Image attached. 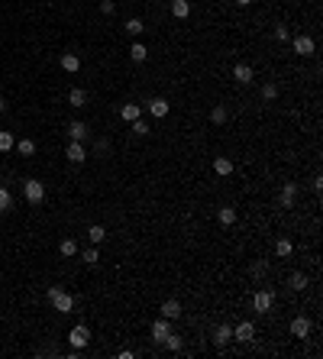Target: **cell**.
<instances>
[{
    "instance_id": "cell-1",
    "label": "cell",
    "mask_w": 323,
    "mask_h": 359,
    "mask_svg": "<svg viewBox=\"0 0 323 359\" xmlns=\"http://www.w3.org/2000/svg\"><path fill=\"white\" fill-rule=\"evenodd\" d=\"M49 301L55 304V310H58V314H71V310H74V298H71L68 292H61L58 285L49 288Z\"/></svg>"
},
{
    "instance_id": "cell-2",
    "label": "cell",
    "mask_w": 323,
    "mask_h": 359,
    "mask_svg": "<svg viewBox=\"0 0 323 359\" xmlns=\"http://www.w3.org/2000/svg\"><path fill=\"white\" fill-rule=\"evenodd\" d=\"M272 304H275V294L269 292V288H265V292H256V294H252V310H259V314H269Z\"/></svg>"
},
{
    "instance_id": "cell-3",
    "label": "cell",
    "mask_w": 323,
    "mask_h": 359,
    "mask_svg": "<svg viewBox=\"0 0 323 359\" xmlns=\"http://www.w3.org/2000/svg\"><path fill=\"white\" fill-rule=\"evenodd\" d=\"M68 343H71V350H84L87 343H91V330L81 324V327H74L71 334H68Z\"/></svg>"
},
{
    "instance_id": "cell-4",
    "label": "cell",
    "mask_w": 323,
    "mask_h": 359,
    "mask_svg": "<svg viewBox=\"0 0 323 359\" xmlns=\"http://www.w3.org/2000/svg\"><path fill=\"white\" fill-rule=\"evenodd\" d=\"M26 201H29V204H42L45 201V184L42 182H26Z\"/></svg>"
},
{
    "instance_id": "cell-5",
    "label": "cell",
    "mask_w": 323,
    "mask_h": 359,
    "mask_svg": "<svg viewBox=\"0 0 323 359\" xmlns=\"http://www.w3.org/2000/svg\"><path fill=\"white\" fill-rule=\"evenodd\" d=\"M291 46H294V52L304 55V58H311V55L317 52V46H314V39H311V36H294V39H291Z\"/></svg>"
},
{
    "instance_id": "cell-6",
    "label": "cell",
    "mask_w": 323,
    "mask_h": 359,
    "mask_svg": "<svg viewBox=\"0 0 323 359\" xmlns=\"http://www.w3.org/2000/svg\"><path fill=\"white\" fill-rule=\"evenodd\" d=\"M252 336H256V327H252V320H243L239 327H233V340H239V343H252Z\"/></svg>"
},
{
    "instance_id": "cell-7",
    "label": "cell",
    "mask_w": 323,
    "mask_h": 359,
    "mask_svg": "<svg viewBox=\"0 0 323 359\" xmlns=\"http://www.w3.org/2000/svg\"><path fill=\"white\" fill-rule=\"evenodd\" d=\"M230 340H233V327H230V324H220V327L214 330V346H217V350H223Z\"/></svg>"
},
{
    "instance_id": "cell-8",
    "label": "cell",
    "mask_w": 323,
    "mask_h": 359,
    "mask_svg": "<svg viewBox=\"0 0 323 359\" xmlns=\"http://www.w3.org/2000/svg\"><path fill=\"white\" fill-rule=\"evenodd\" d=\"M168 100H165V98H152V100H149V114H152L155 116V120H165V116H168Z\"/></svg>"
},
{
    "instance_id": "cell-9",
    "label": "cell",
    "mask_w": 323,
    "mask_h": 359,
    "mask_svg": "<svg viewBox=\"0 0 323 359\" xmlns=\"http://www.w3.org/2000/svg\"><path fill=\"white\" fill-rule=\"evenodd\" d=\"M291 336H298V340L311 336V320H307V317H294L291 320Z\"/></svg>"
},
{
    "instance_id": "cell-10",
    "label": "cell",
    "mask_w": 323,
    "mask_h": 359,
    "mask_svg": "<svg viewBox=\"0 0 323 359\" xmlns=\"http://www.w3.org/2000/svg\"><path fill=\"white\" fill-rule=\"evenodd\" d=\"M65 156H68V162H74V165H81V162L87 158L84 146H81V142H71V140H68V149H65Z\"/></svg>"
},
{
    "instance_id": "cell-11",
    "label": "cell",
    "mask_w": 323,
    "mask_h": 359,
    "mask_svg": "<svg viewBox=\"0 0 323 359\" xmlns=\"http://www.w3.org/2000/svg\"><path fill=\"white\" fill-rule=\"evenodd\" d=\"M233 78H236L239 84H252V78H256V74H252V65H246V62H239V65L233 68Z\"/></svg>"
},
{
    "instance_id": "cell-12",
    "label": "cell",
    "mask_w": 323,
    "mask_h": 359,
    "mask_svg": "<svg viewBox=\"0 0 323 359\" xmlns=\"http://www.w3.org/2000/svg\"><path fill=\"white\" fill-rule=\"evenodd\" d=\"M168 334H171V324L165 320V317H162V320H155V324H152V340L159 343V346L165 343V336H168Z\"/></svg>"
},
{
    "instance_id": "cell-13",
    "label": "cell",
    "mask_w": 323,
    "mask_h": 359,
    "mask_svg": "<svg viewBox=\"0 0 323 359\" xmlns=\"http://www.w3.org/2000/svg\"><path fill=\"white\" fill-rule=\"evenodd\" d=\"M294 194H298V184L288 182L285 188H281V198H278V207H294Z\"/></svg>"
},
{
    "instance_id": "cell-14",
    "label": "cell",
    "mask_w": 323,
    "mask_h": 359,
    "mask_svg": "<svg viewBox=\"0 0 323 359\" xmlns=\"http://www.w3.org/2000/svg\"><path fill=\"white\" fill-rule=\"evenodd\" d=\"M61 68H65L68 74H78L81 72V58L74 52H65V55H61Z\"/></svg>"
},
{
    "instance_id": "cell-15",
    "label": "cell",
    "mask_w": 323,
    "mask_h": 359,
    "mask_svg": "<svg viewBox=\"0 0 323 359\" xmlns=\"http://www.w3.org/2000/svg\"><path fill=\"white\" fill-rule=\"evenodd\" d=\"M120 116H123L126 123H133V120H139V116H142V107H139V104H123V107H120Z\"/></svg>"
},
{
    "instance_id": "cell-16",
    "label": "cell",
    "mask_w": 323,
    "mask_h": 359,
    "mask_svg": "<svg viewBox=\"0 0 323 359\" xmlns=\"http://www.w3.org/2000/svg\"><path fill=\"white\" fill-rule=\"evenodd\" d=\"M162 317H165V320H178V317H181V304H178L175 298L165 301V304H162Z\"/></svg>"
},
{
    "instance_id": "cell-17",
    "label": "cell",
    "mask_w": 323,
    "mask_h": 359,
    "mask_svg": "<svg viewBox=\"0 0 323 359\" xmlns=\"http://www.w3.org/2000/svg\"><path fill=\"white\" fill-rule=\"evenodd\" d=\"M188 13H191L188 0H171V16L175 20H188Z\"/></svg>"
},
{
    "instance_id": "cell-18",
    "label": "cell",
    "mask_w": 323,
    "mask_h": 359,
    "mask_svg": "<svg viewBox=\"0 0 323 359\" xmlns=\"http://www.w3.org/2000/svg\"><path fill=\"white\" fill-rule=\"evenodd\" d=\"M84 136H87V126H84L81 120H74L71 126H68V140H71V142H81Z\"/></svg>"
},
{
    "instance_id": "cell-19",
    "label": "cell",
    "mask_w": 323,
    "mask_h": 359,
    "mask_svg": "<svg viewBox=\"0 0 323 359\" xmlns=\"http://www.w3.org/2000/svg\"><path fill=\"white\" fill-rule=\"evenodd\" d=\"M214 172H217L220 178H230V175H233V162H230V158H223V156H220L217 162H214Z\"/></svg>"
},
{
    "instance_id": "cell-20",
    "label": "cell",
    "mask_w": 323,
    "mask_h": 359,
    "mask_svg": "<svg viewBox=\"0 0 323 359\" xmlns=\"http://www.w3.org/2000/svg\"><path fill=\"white\" fill-rule=\"evenodd\" d=\"M217 220H220L223 226H233V224H236V210H233V207H220V210H217Z\"/></svg>"
},
{
    "instance_id": "cell-21",
    "label": "cell",
    "mask_w": 323,
    "mask_h": 359,
    "mask_svg": "<svg viewBox=\"0 0 323 359\" xmlns=\"http://www.w3.org/2000/svg\"><path fill=\"white\" fill-rule=\"evenodd\" d=\"M68 104H71V107H84V104H87V94L81 91V88H71V91H68Z\"/></svg>"
},
{
    "instance_id": "cell-22",
    "label": "cell",
    "mask_w": 323,
    "mask_h": 359,
    "mask_svg": "<svg viewBox=\"0 0 323 359\" xmlns=\"http://www.w3.org/2000/svg\"><path fill=\"white\" fill-rule=\"evenodd\" d=\"M129 58H133V62H146L149 58V49L142 42H133V46H129Z\"/></svg>"
},
{
    "instance_id": "cell-23",
    "label": "cell",
    "mask_w": 323,
    "mask_h": 359,
    "mask_svg": "<svg viewBox=\"0 0 323 359\" xmlns=\"http://www.w3.org/2000/svg\"><path fill=\"white\" fill-rule=\"evenodd\" d=\"M16 146V140H13L10 130H0V152H10V149Z\"/></svg>"
},
{
    "instance_id": "cell-24",
    "label": "cell",
    "mask_w": 323,
    "mask_h": 359,
    "mask_svg": "<svg viewBox=\"0 0 323 359\" xmlns=\"http://www.w3.org/2000/svg\"><path fill=\"white\" fill-rule=\"evenodd\" d=\"M126 32L129 36H142V32H146V23H142V20H126Z\"/></svg>"
},
{
    "instance_id": "cell-25",
    "label": "cell",
    "mask_w": 323,
    "mask_h": 359,
    "mask_svg": "<svg viewBox=\"0 0 323 359\" xmlns=\"http://www.w3.org/2000/svg\"><path fill=\"white\" fill-rule=\"evenodd\" d=\"M87 236H91V243H94V246H100V243L107 240V230H104V226H97V224H94L91 230H87Z\"/></svg>"
},
{
    "instance_id": "cell-26",
    "label": "cell",
    "mask_w": 323,
    "mask_h": 359,
    "mask_svg": "<svg viewBox=\"0 0 323 359\" xmlns=\"http://www.w3.org/2000/svg\"><path fill=\"white\" fill-rule=\"evenodd\" d=\"M288 285H291L294 292H304V288H307V275L304 272H294L291 278H288Z\"/></svg>"
},
{
    "instance_id": "cell-27",
    "label": "cell",
    "mask_w": 323,
    "mask_h": 359,
    "mask_svg": "<svg viewBox=\"0 0 323 359\" xmlns=\"http://www.w3.org/2000/svg\"><path fill=\"white\" fill-rule=\"evenodd\" d=\"M13 149H16L19 156H36V142H32V140H19Z\"/></svg>"
},
{
    "instance_id": "cell-28",
    "label": "cell",
    "mask_w": 323,
    "mask_h": 359,
    "mask_svg": "<svg viewBox=\"0 0 323 359\" xmlns=\"http://www.w3.org/2000/svg\"><path fill=\"white\" fill-rule=\"evenodd\" d=\"M291 240H278V243H275V256H291Z\"/></svg>"
},
{
    "instance_id": "cell-29",
    "label": "cell",
    "mask_w": 323,
    "mask_h": 359,
    "mask_svg": "<svg viewBox=\"0 0 323 359\" xmlns=\"http://www.w3.org/2000/svg\"><path fill=\"white\" fill-rule=\"evenodd\" d=\"M162 346H168V350H171V353H178V350H181V346H184V343H181V336H175V334H168V336H165V343H162Z\"/></svg>"
},
{
    "instance_id": "cell-30",
    "label": "cell",
    "mask_w": 323,
    "mask_h": 359,
    "mask_svg": "<svg viewBox=\"0 0 323 359\" xmlns=\"http://www.w3.org/2000/svg\"><path fill=\"white\" fill-rule=\"evenodd\" d=\"M10 207H13V194H10L6 188H0V214L10 210Z\"/></svg>"
},
{
    "instance_id": "cell-31",
    "label": "cell",
    "mask_w": 323,
    "mask_h": 359,
    "mask_svg": "<svg viewBox=\"0 0 323 359\" xmlns=\"http://www.w3.org/2000/svg\"><path fill=\"white\" fill-rule=\"evenodd\" d=\"M81 259L87 262V266H97V259H100V252H97V246H94V250H84L81 252Z\"/></svg>"
},
{
    "instance_id": "cell-32",
    "label": "cell",
    "mask_w": 323,
    "mask_h": 359,
    "mask_svg": "<svg viewBox=\"0 0 323 359\" xmlns=\"http://www.w3.org/2000/svg\"><path fill=\"white\" fill-rule=\"evenodd\" d=\"M61 256H78V243H74V240H65V243H61Z\"/></svg>"
},
{
    "instance_id": "cell-33",
    "label": "cell",
    "mask_w": 323,
    "mask_h": 359,
    "mask_svg": "<svg viewBox=\"0 0 323 359\" xmlns=\"http://www.w3.org/2000/svg\"><path fill=\"white\" fill-rule=\"evenodd\" d=\"M133 133H136V136H146V133H149V123L142 120V116H139V120H133Z\"/></svg>"
},
{
    "instance_id": "cell-34",
    "label": "cell",
    "mask_w": 323,
    "mask_h": 359,
    "mask_svg": "<svg viewBox=\"0 0 323 359\" xmlns=\"http://www.w3.org/2000/svg\"><path fill=\"white\" fill-rule=\"evenodd\" d=\"M210 120H214L217 126H220V123H226V107H214V114H210Z\"/></svg>"
},
{
    "instance_id": "cell-35",
    "label": "cell",
    "mask_w": 323,
    "mask_h": 359,
    "mask_svg": "<svg viewBox=\"0 0 323 359\" xmlns=\"http://www.w3.org/2000/svg\"><path fill=\"white\" fill-rule=\"evenodd\" d=\"M262 98L265 100H275V98H278V84H265L262 88Z\"/></svg>"
},
{
    "instance_id": "cell-36",
    "label": "cell",
    "mask_w": 323,
    "mask_h": 359,
    "mask_svg": "<svg viewBox=\"0 0 323 359\" xmlns=\"http://www.w3.org/2000/svg\"><path fill=\"white\" fill-rule=\"evenodd\" d=\"M275 39H278V42H288V39H291L288 26H275Z\"/></svg>"
},
{
    "instance_id": "cell-37",
    "label": "cell",
    "mask_w": 323,
    "mask_h": 359,
    "mask_svg": "<svg viewBox=\"0 0 323 359\" xmlns=\"http://www.w3.org/2000/svg\"><path fill=\"white\" fill-rule=\"evenodd\" d=\"M100 10H104V13H107V16H110V13H113V10H116V6H113V0H100Z\"/></svg>"
},
{
    "instance_id": "cell-38",
    "label": "cell",
    "mask_w": 323,
    "mask_h": 359,
    "mask_svg": "<svg viewBox=\"0 0 323 359\" xmlns=\"http://www.w3.org/2000/svg\"><path fill=\"white\" fill-rule=\"evenodd\" d=\"M97 152H110V142L107 140H97Z\"/></svg>"
},
{
    "instance_id": "cell-39",
    "label": "cell",
    "mask_w": 323,
    "mask_h": 359,
    "mask_svg": "<svg viewBox=\"0 0 323 359\" xmlns=\"http://www.w3.org/2000/svg\"><path fill=\"white\" fill-rule=\"evenodd\" d=\"M236 4H239V6H249V4H252V0H236Z\"/></svg>"
},
{
    "instance_id": "cell-40",
    "label": "cell",
    "mask_w": 323,
    "mask_h": 359,
    "mask_svg": "<svg viewBox=\"0 0 323 359\" xmlns=\"http://www.w3.org/2000/svg\"><path fill=\"white\" fill-rule=\"evenodd\" d=\"M3 110H6V100H0V114H3Z\"/></svg>"
}]
</instances>
